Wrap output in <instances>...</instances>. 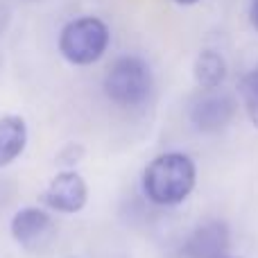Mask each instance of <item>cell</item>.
I'll use <instances>...</instances> for the list:
<instances>
[{
  "instance_id": "obj_1",
  "label": "cell",
  "mask_w": 258,
  "mask_h": 258,
  "mask_svg": "<svg viewBox=\"0 0 258 258\" xmlns=\"http://www.w3.org/2000/svg\"><path fill=\"white\" fill-rule=\"evenodd\" d=\"M143 192L156 206H177L190 197L197 183L195 161L183 152H165L143 170Z\"/></svg>"
},
{
  "instance_id": "obj_2",
  "label": "cell",
  "mask_w": 258,
  "mask_h": 258,
  "mask_svg": "<svg viewBox=\"0 0 258 258\" xmlns=\"http://www.w3.org/2000/svg\"><path fill=\"white\" fill-rule=\"evenodd\" d=\"M152 93V71L141 57H120L104 75V95L125 109L141 107Z\"/></svg>"
},
{
  "instance_id": "obj_3",
  "label": "cell",
  "mask_w": 258,
  "mask_h": 258,
  "mask_svg": "<svg viewBox=\"0 0 258 258\" xmlns=\"http://www.w3.org/2000/svg\"><path fill=\"white\" fill-rule=\"evenodd\" d=\"M109 27L95 16L71 21L59 34V52L75 66H91L109 48Z\"/></svg>"
},
{
  "instance_id": "obj_4",
  "label": "cell",
  "mask_w": 258,
  "mask_h": 258,
  "mask_svg": "<svg viewBox=\"0 0 258 258\" xmlns=\"http://www.w3.org/2000/svg\"><path fill=\"white\" fill-rule=\"evenodd\" d=\"M89 202V186L77 170H61L50 179L45 192L41 195V204L50 211L63 215L80 213Z\"/></svg>"
},
{
  "instance_id": "obj_5",
  "label": "cell",
  "mask_w": 258,
  "mask_h": 258,
  "mask_svg": "<svg viewBox=\"0 0 258 258\" xmlns=\"http://www.w3.org/2000/svg\"><path fill=\"white\" fill-rule=\"evenodd\" d=\"M236 111L238 104L231 93L218 89L204 91V95H200L190 107V122L202 134H218L229 127Z\"/></svg>"
},
{
  "instance_id": "obj_6",
  "label": "cell",
  "mask_w": 258,
  "mask_h": 258,
  "mask_svg": "<svg viewBox=\"0 0 258 258\" xmlns=\"http://www.w3.org/2000/svg\"><path fill=\"white\" fill-rule=\"evenodd\" d=\"M12 238L27 251H41L50 245L54 236V220L45 209L27 206L12 218L9 224Z\"/></svg>"
},
{
  "instance_id": "obj_7",
  "label": "cell",
  "mask_w": 258,
  "mask_h": 258,
  "mask_svg": "<svg viewBox=\"0 0 258 258\" xmlns=\"http://www.w3.org/2000/svg\"><path fill=\"white\" fill-rule=\"evenodd\" d=\"M231 231L222 220H206L202 222L183 242L186 258H218L229 254Z\"/></svg>"
},
{
  "instance_id": "obj_8",
  "label": "cell",
  "mask_w": 258,
  "mask_h": 258,
  "mask_svg": "<svg viewBox=\"0 0 258 258\" xmlns=\"http://www.w3.org/2000/svg\"><path fill=\"white\" fill-rule=\"evenodd\" d=\"M27 147V125L21 116L0 118V168L12 165Z\"/></svg>"
},
{
  "instance_id": "obj_9",
  "label": "cell",
  "mask_w": 258,
  "mask_h": 258,
  "mask_svg": "<svg viewBox=\"0 0 258 258\" xmlns=\"http://www.w3.org/2000/svg\"><path fill=\"white\" fill-rule=\"evenodd\" d=\"M227 61L220 52L215 50H204V52L197 54L195 66H192V75L195 82L202 86L204 91H213L220 89L222 82L227 80Z\"/></svg>"
},
{
  "instance_id": "obj_10",
  "label": "cell",
  "mask_w": 258,
  "mask_h": 258,
  "mask_svg": "<svg viewBox=\"0 0 258 258\" xmlns=\"http://www.w3.org/2000/svg\"><path fill=\"white\" fill-rule=\"evenodd\" d=\"M240 98L251 125L258 127V71L247 73L240 80Z\"/></svg>"
},
{
  "instance_id": "obj_11",
  "label": "cell",
  "mask_w": 258,
  "mask_h": 258,
  "mask_svg": "<svg viewBox=\"0 0 258 258\" xmlns=\"http://www.w3.org/2000/svg\"><path fill=\"white\" fill-rule=\"evenodd\" d=\"M82 156H84V150H82V145H75V143H71V145H66L61 152H59L57 161L66 170H75V165L82 161Z\"/></svg>"
},
{
  "instance_id": "obj_12",
  "label": "cell",
  "mask_w": 258,
  "mask_h": 258,
  "mask_svg": "<svg viewBox=\"0 0 258 258\" xmlns=\"http://www.w3.org/2000/svg\"><path fill=\"white\" fill-rule=\"evenodd\" d=\"M249 21H251V27L258 32V0H254L249 7Z\"/></svg>"
},
{
  "instance_id": "obj_13",
  "label": "cell",
  "mask_w": 258,
  "mask_h": 258,
  "mask_svg": "<svg viewBox=\"0 0 258 258\" xmlns=\"http://www.w3.org/2000/svg\"><path fill=\"white\" fill-rule=\"evenodd\" d=\"M5 23H7V12H3V9H0V32L5 30Z\"/></svg>"
},
{
  "instance_id": "obj_14",
  "label": "cell",
  "mask_w": 258,
  "mask_h": 258,
  "mask_svg": "<svg viewBox=\"0 0 258 258\" xmlns=\"http://www.w3.org/2000/svg\"><path fill=\"white\" fill-rule=\"evenodd\" d=\"M5 190H7V188H5V183H0V206L5 204Z\"/></svg>"
},
{
  "instance_id": "obj_15",
  "label": "cell",
  "mask_w": 258,
  "mask_h": 258,
  "mask_svg": "<svg viewBox=\"0 0 258 258\" xmlns=\"http://www.w3.org/2000/svg\"><path fill=\"white\" fill-rule=\"evenodd\" d=\"M174 3H179V5H195V3H200V0H174Z\"/></svg>"
},
{
  "instance_id": "obj_16",
  "label": "cell",
  "mask_w": 258,
  "mask_h": 258,
  "mask_svg": "<svg viewBox=\"0 0 258 258\" xmlns=\"http://www.w3.org/2000/svg\"><path fill=\"white\" fill-rule=\"evenodd\" d=\"M218 258H240V256H229V254H224V256H218Z\"/></svg>"
},
{
  "instance_id": "obj_17",
  "label": "cell",
  "mask_w": 258,
  "mask_h": 258,
  "mask_svg": "<svg viewBox=\"0 0 258 258\" xmlns=\"http://www.w3.org/2000/svg\"><path fill=\"white\" fill-rule=\"evenodd\" d=\"M256 71H258V68H256Z\"/></svg>"
}]
</instances>
